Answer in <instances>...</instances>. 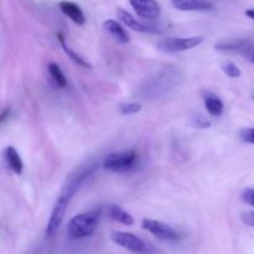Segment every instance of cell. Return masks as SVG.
Segmentation results:
<instances>
[{
  "label": "cell",
  "instance_id": "cell-1",
  "mask_svg": "<svg viewBox=\"0 0 254 254\" xmlns=\"http://www.w3.org/2000/svg\"><path fill=\"white\" fill-rule=\"evenodd\" d=\"M97 168H98V164L97 163L89 164V165L84 166V168H82L78 173L72 175V178L69 179L68 183L64 185V188L62 189V192L60 193L59 198H57L56 203H55V207L54 210H52L51 216H50L49 222H47L46 231H45L46 237H51V236H54L55 233L57 232L60 226L62 225V221H64L67 207H68L71 200L73 198V196L76 195L77 191L81 189V186L83 185L86 179L89 178V176L96 171Z\"/></svg>",
  "mask_w": 254,
  "mask_h": 254
},
{
  "label": "cell",
  "instance_id": "cell-2",
  "mask_svg": "<svg viewBox=\"0 0 254 254\" xmlns=\"http://www.w3.org/2000/svg\"><path fill=\"white\" fill-rule=\"evenodd\" d=\"M99 217H101V211L98 210L88 211V212L74 216L68 222V227H67L68 235L74 240L91 237L96 232Z\"/></svg>",
  "mask_w": 254,
  "mask_h": 254
},
{
  "label": "cell",
  "instance_id": "cell-3",
  "mask_svg": "<svg viewBox=\"0 0 254 254\" xmlns=\"http://www.w3.org/2000/svg\"><path fill=\"white\" fill-rule=\"evenodd\" d=\"M138 161L135 150H126L111 153L102 161V168L112 173H126L131 170Z\"/></svg>",
  "mask_w": 254,
  "mask_h": 254
},
{
  "label": "cell",
  "instance_id": "cell-4",
  "mask_svg": "<svg viewBox=\"0 0 254 254\" xmlns=\"http://www.w3.org/2000/svg\"><path fill=\"white\" fill-rule=\"evenodd\" d=\"M202 36H191V37H166L158 42L156 47L160 52L164 54H179V52L188 51L193 49L203 42Z\"/></svg>",
  "mask_w": 254,
  "mask_h": 254
},
{
  "label": "cell",
  "instance_id": "cell-5",
  "mask_svg": "<svg viewBox=\"0 0 254 254\" xmlns=\"http://www.w3.org/2000/svg\"><path fill=\"white\" fill-rule=\"evenodd\" d=\"M111 238L116 245L121 246V247L126 248L127 251H130L133 253H145L148 251L145 242L133 233L114 231V232H112Z\"/></svg>",
  "mask_w": 254,
  "mask_h": 254
},
{
  "label": "cell",
  "instance_id": "cell-6",
  "mask_svg": "<svg viewBox=\"0 0 254 254\" xmlns=\"http://www.w3.org/2000/svg\"><path fill=\"white\" fill-rule=\"evenodd\" d=\"M141 227L143 230L148 231L151 235L155 237L160 238V240L165 241H176L179 240V235L171 226L166 225V223L160 222L156 220H150V218H145L141 222Z\"/></svg>",
  "mask_w": 254,
  "mask_h": 254
},
{
  "label": "cell",
  "instance_id": "cell-7",
  "mask_svg": "<svg viewBox=\"0 0 254 254\" xmlns=\"http://www.w3.org/2000/svg\"><path fill=\"white\" fill-rule=\"evenodd\" d=\"M136 15L143 19L154 20L160 16V5L156 0H129Z\"/></svg>",
  "mask_w": 254,
  "mask_h": 254
},
{
  "label": "cell",
  "instance_id": "cell-8",
  "mask_svg": "<svg viewBox=\"0 0 254 254\" xmlns=\"http://www.w3.org/2000/svg\"><path fill=\"white\" fill-rule=\"evenodd\" d=\"M216 49L225 52H238L247 56L254 49V45L250 40H223L216 45Z\"/></svg>",
  "mask_w": 254,
  "mask_h": 254
},
{
  "label": "cell",
  "instance_id": "cell-9",
  "mask_svg": "<svg viewBox=\"0 0 254 254\" xmlns=\"http://www.w3.org/2000/svg\"><path fill=\"white\" fill-rule=\"evenodd\" d=\"M171 4L180 11H206L213 7L211 0H171Z\"/></svg>",
  "mask_w": 254,
  "mask_h": 254
},
{
  "label": "cell",
  "instance_id": "cell-10",
  "mask_svg": "<svg viewBox=\"0 0 254 254\" xmlns=\"http://www.w3.org/2000/svg\"><path fill=\"white\" fill-rule=\"evenodd\" d=\"M59 7L67 17H69V19L74 22V24L79 25V26L84 25V22H86V16H84L82 9L76 4V2L62 0V1L59 2Z\"/></svg>",
  "mask_w": 254,
  "mask_h": 254
},
{
  "label": "cell",
  "instance_id": "cell-11",
  "mask_svg": "<svg viewBox=\"0 0 254 254\" xmlns=\"http://www.w3.org/2000/svg\"><path fill=\"white\" fill-rule=\"evenodd\" d=\"M118 17L123 24H126L127 26L130 27L131 30L134 31H139V32H156L158 34L159 30L155 29L154 26H150V25H146L140 22L139 20H136L133 15L129 14L128 11L123 9H118Z\"/></svg>",
  "mask_w": 254,
  "mask_h": 254
},
{
  "label": "cell",
  "instance_id": "cell-12",
  "mask_svg": "<svg viewBox=\"0 0 254 254\" xmlns=\"http://www.w3.org/2000/svg\"><path fill=\"white\" fill-rule=\"evenodd\" d=\"M202 97L206 111L208 112V114H211L212 117L222 116L223 111H225V104L221 101L220 97L216 96V94L211 91H203Z\"/></svg>",
  "mask_w": 254,
  "mask_h": 254
},
{
  "label": "cell",
  "instance_id": "cell-13",
  "mask_svg": "<svg viewBox=\"0 0 254 254\" xmlns=\"http://www.w3.org/2000/svg\"><path fill=\"white\" fill-rule=\"evenodd\" d=\"M4 158L10 170L16 174V175H21L22 171H24V163H22L21 156L19 155V153H17L14 146H7L5 149Z\"/></svg>",
  "mask_w": 254,
  "mask_h": 254
},
{
  "label": "cell",
  "instance_id": "cell-14",
  "mask_svg": "<svg viewBox=\"0 0 254 254\" xmlns=\"http://www.w3.org/2000/svg\"><path fill=\"white\" fill-rule=\"evenodd\" d=\"M103 27L107 32H109V34H111L117 41L121 42V44H128L129 42L128 32H127L126 30H124V27L122 26L118 21H116V20H106V21L103 22Z\"/></svg>",
  "mask_w": 254,
  "mask_h": 254
},
{
  "label": "cell",
  "instance_id": "cell-15",
  "mask_svg": "<svg viewBox=\"0 0 254 254\" xmlns=\"http://www.w3.org/2000/svg\"><path fill=\"white\" fill-rule=\"evenodd\" d=\"M109 217L113 218L114 221L119 223H123L126 226H133L134 225V218L130 213L127 212L124 208H122L121 206L112 205L108 210Z\"/></svg>",
  "mask_w": 254,
  "mask_h": 254
},
{
  "label": "cell",
  "instance_id": "cell-16",
  "mask_svg": "<svg viewBox=\"0 0 254 254\" xmlns=\"http://www.w3.org/2000/svg\"><path fill=\"white\" fill-rule=\"evenodd\" d=\"M57 40H59L60 45H61V47L64 49V51L67 54V56H68L69 59L74 62V64H78V66H81V67H84V68H91V64H89L88 62L84 61V60L82 59L79 55H77L73 50L69 49V47L67 46L66 41H64V36L62 32H59V34H57Z\"/></svg>",
  "mask_w": 254,
  "mask_h": 254
},
{
  "label": "cell",
  "instance_id": "cell-17",
  "mask_svg": "<svg viewBox=\"0 0 254 254\" xmlns=\"http://www.w3.org/2000/svg\"><path fill=\"white\" fill-rule=\"evenodd\" d=\"M47 71H49L50 76L52 77V79H54V82L56 83L57 87L64 88V87L67 86L66 76H64V73L62 72V69L60 68V66L56 62H50V64H47Z\"/></svg>",
  "mask_w": 254,
  "mask_h": 254
},
{
  "label": "cell",
  "instance_id": "cell-18",
  "mask_svg": "<svg viewBox=\"0 0 254 254\" xmlns=\"http://www.w3.org/2000/svg\"><path fill=\"white\" fill-rule=\"evenodd\" d=\"M221 68L225 72L226 76L231 77V78H238L242 74V71H241L240 67L232 61H225L222 64H221Z\"/></svg>",
  "mask_w": 254,
  "mask_h": 254
},
{
  "label": "cell",
  "instance_id": "cell-19",
  "mask_svg": "<svg viewBox=\"0 0 254 254\" xmlns=\"http://www.w3.org/2000/svg\"><path fill=\"white\" fill-rule=\"evenodd\" d=\"M141 111V106L139 103H122L119 104V113L123 114V116H131V114H135L138 112Z\"/></svg>",
  "mask_w": 254,
  "mask_h": 254
},
{
  "label": "cell",
  "instance_id": "cell-20",
  "mask_svg": "<svg viewBox=\"0 0 254 254\" xmlns=\"http://www.w3.org/2000/svg\"><path fill=\"white\" fill-rule=\"evenodd\" d=\"M240 136L243 141L248 144H254V128H246L240 131Z\"/></svg>",
  "mask_w": 254,
  "mask_h": 254
},
{
  "label": "cell",
  "instance_id": "cell-21",
  "mask_svg": "<svg viewBox=\"0 0 254 254\" xmlns=\"http://www.w3.org/2000/svg\"><path fill=\"white\" fill-rule=\"evenodd\" d=\"M241 197H242V200L245 201L246 203H248V205L253 206L254 207V189L248 188L246 189V190H243Z\"/></svg>",
  "mask_w": 254,
  "mask_h": 254
},
{
  "label": "cell",
  "instance_id": "cell-22",
  "mask_svg": "<svg viewBox=\"0 0 254 254\" xmlns=\"http://www.w3.org/2000/svg\"><path fill=\"white\" fill-rule=\"evenodd\" d=\"M242 221L247 226L254 227V211H248V212L242 213Z\"/></svg>",
  "mask_w": 254,
  "mask_h": 254
},
{
  "label": "cell",
  "instance_id": "cell-23",
  "mask_svg": "<svg viewBox=\"0 0 254 254\" xmlns=\"http://www.w3.org/2000/svg\"><path fill=\"white\" fill-rule=\"evenodd\" d=\"M195 126L197 127V128H208V127L211 126V123L208 121H206L205 118L198 117V118L195 119Z\"/></svg>",
  "mask_w": 254,
  "mask_h": 254
},
{
  "label": "cell",
  "instance_id": "cell-24",
  "mask_svg": "<svg viewBox=\"0 0 254 254\" xmlns=\"http://www.w3.org/2000/svg\"><path fill=\"white\" fill-rule=\"evenodd\" d=\"M246 59H247L250 62H252V64H254V49L247 55V56H246Z\"/></svg>",
  "mask_w": 254,
  "mask_h": 254
},
{
  "label": "cell",
  "instance_id": "cell-25",
  "mask_svg": "<svg viewBox=\"0 0 254 254\" xmlns=\"http://www.w3.org/2000/svg\"><path fill=\"white\" fill-rule=\"evenodd\" d=\"M246 15H247L248 17H251V19L254 20V9H248L247 11H246Z\"/></svg>",
  "mask_w": 254,
  "mask_h": 254
}]
</instances>
